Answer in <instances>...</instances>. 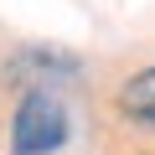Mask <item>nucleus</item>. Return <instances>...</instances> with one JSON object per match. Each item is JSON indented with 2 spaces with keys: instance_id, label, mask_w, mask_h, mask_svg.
<instances>
[{
  "instance_id": "nucleus-1",
  "label": "nucleus",
  "mask_w": 155,
  "mask_h": 155,
  "mask_svg": "<svg viewBox=\"0 0 155 155\" xmlns=\"http://www.w3.org/2000/svg\"><path fill=\"white\" fill-rule=\"evenodd\" d=\"M62 140H67V114H62V104H57L52 93L21 98L16 124H11V150H16V155H52Z\"/></svg>"
},
{
  "instance_id": "nucleus-2",
  "label": "nucleus",
  "mask_w": 155,
  "mask_h": 155,
  "mask_svg": "<svg viewBox=\"0 0 155 155\" xmlns=\"http://www.w3.org/2000/svg\"><path fill=\"white\" fill-rule=\"evenodd\" d=\"M119 114H124L129 124H140V129L155 134V67L134 72L129 83L119 88Z\"/></svg>"
}]
</instances>
